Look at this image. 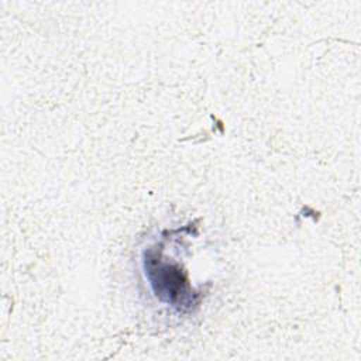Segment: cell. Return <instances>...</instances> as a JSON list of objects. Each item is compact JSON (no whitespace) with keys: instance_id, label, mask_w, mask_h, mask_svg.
<instances>
[{"instance_id":"6da1fadb","label":"cell","mask_w":361,"mask_h":361,"mask_svg":"<svg viewBox=\"0 0 361 361\" xmlns=\"http://www.w3.org/2000/svg\"><path fill=\"white\" fill-rule=\"evenodd\" d=\"M142 261L145 276H148L157 298L178 307L190 305V302H188L190 298L188 279L176 264L158 258L154 250H148Z\"/></svg>"}]
</instances>
